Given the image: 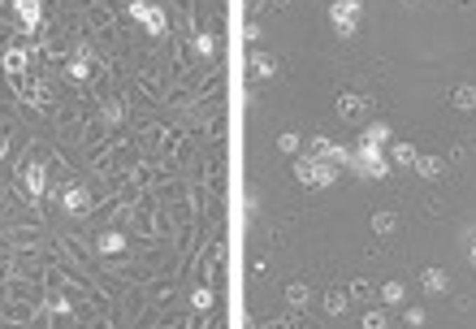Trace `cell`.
Here are the masks:
<instances>
[{
  "instance_id": "26",
  "label": "cell",
  "mask_w": 476,
  "mask_h": 329,
  "mask_svg": "<svg viewBox=\"0 0 476 329\" xmlns=\"http://www.w3.org/2000/svg\"><path fill=\"white\" fill-rule=\"evenodd\" d=\"M212 48H217V39H212V35H195V53H204V57H208Z\"/></svg>"
},
{
  "instance_id": "1",
  "label": "cell",
  "mask_w": 476,
  "mask_h": 329,
  "mask_svg": "<svg viewBox=\"0 0 476 329\" xmlns=\"http://www.w3.org/2000/svg\"><path fill=\"white\" fill-rule=\"evenodd\" d=\"M294 178L304 182V187H334L338 165L320 161V156H299V161H294Z\"/></svg>"
},
{
  "instance_id": "23",
  "label": "cell",
  "mask_w": 476,
  "mask_h": 329,
  "mask_svg": "<svg viewBox=\"0 0 476 329\" xmlns=\"http://www.w3.org/2000/svg\"><path fill=\"white\" fill-rule=\"evenodd\" d=\"M191 303H195L199 312H208V308H212V290H204V286H199V290L191 295Z\"/></svg>"
},
{
  "instance_id": "6",
  "label": "cell",
  "mask_w": 476,
  "mask_h": 329,
  "mask_svg": "<svg viewBox=\"0 0 476 329\" xmlns=\"http://www.w3.org/2000/svg\"><path fill=\"white\" fill-rule=\"evenodd\" d=\"M13 13L22 18V27H27V31H39V22H43V0H13Z\"/></svg>"
},
{
  "instance_id": "13",
  "label": "cell",
  "mask_w": 476,
  "mask_h": 329,
  "mask_svg": "<svg viewBox=\"0 0 476 329\" xmlns=\"http://www.w3.org/2000/svg\"><path fill=\"white\" fill-rule=\"evenodd\" d=\"M442 169H446L442 156H420V161H416V173H420V178H442Z\"/></svg>"
},
{
  "instance_id": "28",
  "label": "cell",
  "mask_w": 476,
  "mask_h": 329,
  "mask_svg": "<svg viewBox=\"0 0 476 329\" xmlns=\"http://www.w3.org/2000/svg\"><path fill=\"white\" fill-rule=\"evenodd\" d=\"M104 121H121V105H104Z\"/></svg>"
},
{
  "instance_id": "31",
  "label": "cell",
  "mask_w": 476,
  "mask_h": 329,
  "mask_svg": "<svg viewBox=\"0 0 476 329\" xmlns=\"http://www.w3.org/2000/svg\"><path fill=\"white\" fill-rule=\"evenodd\" d=\"M468 260H472V264H476V243H472V247H468Z\"/></svg>"
},
{
  "instance_id": "24",
  "label": "cell",
  "mask_w": 476,
  "mask_h": 329,
  "mask_svg": "<svg viewBox=\"0 0 476 329\" xmlns=\"http://www.w3.org/2000/svg\"><path fill=\"white\" fill-rule=\"evenodd\" d=\"M278 147H282V152H299V135H294V130H282V135H278Z\"/></svg>"
},
{
  "instance_id": "8",
  "label": "cell",
  "mask_w": 476,
  "mask_h": 329,
  "mask_svg": "<svg viewBox=\"0 0 476 329\" xmlns=\"http://www.w3.org/2000/svg\"><path fill=\"white\" fill-rule=\"evenodd\" d=\"M61 204H65V213H74V217H83V213H91V195H87L83 187H69V191L61 195Z\"/></svg>"
},
{
  "instance_id": "4",
  "label": "cell",
  "mask_w": 476,
  "mask_h": 329,
  "mask_svg": "<svg viewBox=\"0 0 476 329\" xmlns=\"http://www.w3.org/2000/svg\"><path fill=\"white\" fill-rule=\"evenodd\" d=\"M130 18L143 22L147 35H165V9H156L152 0H130Z\"/></svg>"
},
{
  "instance_id": "29",
  "label": "cell",
  "mask_w": 476,
  "mask_h": 329,
  "mask_svg": "<svg viewBox=\"0 0 476 329\" xmlns=\"http://www.w3.org/2000/svg\"><path fill=\"white\" fill-rule=\"evenodd\" d=\"M264 5H268V0H247V9H252V13H260Z\"/></svg>"
},
{
  "instance_id": "18",
  "label": "cell",
  "mask_w": 476,
  "mask_h": 329,
  "mask_svg": "<svg viewBox=\"0 0 476 329\" xmlns=\"http://www.w3.org/2000/svg\"><path fill=\"white\" fill-rule=\"evenodd\" d=\"M325 312H329V316H342V312H346V290H329V295H325Z\"/></svg>"
},
{
  "instance_id": "25",
  "label": "cell",
  "mask_w": 476,
  "mask_h": 329,
  "mask_svg": "<svg viewBox=\"0 0 476 329\" xmlns=\"http://www.w3.org/2000/svg\"><path fill=\"white\" fill-rule=\"evenodd\" d=\"M386 325H390L386 312H368V316H364V329H386Z\"/></svg>"
},
{
  "instance_id": "3",
  "label": "cell",
  "mask_w": 476,
  "mask_h": 329,
  "mask_svg": "<svg viewBox=\"0 0 476 329\" xmlns=\"http://www.w3.org/2000/svg\"><path fill=\"white\" fill-rule=\"evenodd\" d=\"M360 13H364L360 0H334V5H329V22L338 27L342 39H351V35L360 31Z\"/></svg>"
},
{
  "instance_id": "14",
  "label": "cell",
  "mask_w": 476,
  "mask_h": 329,
  "mask_svg": "<svg viewBox=\"0 0 476 329\" xmlns=\"http://www.w3.org/2000/svg\"><path fill=\"white\" fill-rule=\"evenodd\" d=\"M308 299H312L308 282H290L286 286V303H290V308H308Z\"/></svg>"
},
{
  "instance_id": "17",
  "label": "cell",
  "mask_w": 476,
  "mask_h": 329,
  "mask_svg": "<svg viewBox=\"0 0 476 329\" xmlns=\"http://www.w3.org/2000/svg\"><path fill=\"white\" fill-rule=\"evenodd\" d=\"M360 143H372V147H381V143H390V126H381V121H377V126H368V130L360 135Z\"/></svg>"
},
{
  "instance_id": "11",
  "label": "cell",
  "mask_w": 476,
  "mask_h": 329,
  "mask_svg": "<svg viewBox=\"0 0 476 329\" xmlns=\"http://www.w3.org/2000/svg\"><path fill=\"white\" fill-rule=\"evenodd\" d=\"M420 286L429 290V295H442V290L450 286V282H446V269H424V273H420Z\"/></svg>"
},
{
  "instance_id": "20",
  "label": "cell",
  "mask_w": 476,
  "mask_h": 329,
  "mask_svg": "<svg viewBox=\"0 0 476 329\" xmlns=\"http://www.w3.org/2000/svg\"><path fill=\"white\" fill-rule=\"evenodd\" d=\"M87 74H91V57H87V53H79V57L69 61V79H79V83H83Z\"/></svg>"
},
{
  "instance_id": "9",
  "label": "cell",
  "mask_w": 476,
  "mask_h": 329,
  "mask_svg": "<svg viewBox=\"0 0 476 329\" xmlns=\"http://www.w3.org/2000/svg\"><path fill=\"white\" fill-rule=\"evenodd\" d=\"M27 65H31V57L22 53V48H9V53H5V74H9V79H22Z\"/></svg>"
},
{
  "instance_id": "15",
  "label": "cell",
  "mask_w": 476,
  "mask_h": 329,
  "mask_svg": "<svg viewBox=\"0 0 476 329\" xmlns=\"http://www.w3.org/2000/svg\"><path fill=\"white\" fill-rule=\"evenodd\" d=\"M390 156H394V165H416V161H420V152H416L412 143H394V147H390Z\"/></svg>"
},
{
  "instance_id": "32",
  "label": "cell",
  "mask_w": 476,
  "mask_h": 329,
  "mask_svg": "<svg viewBox=\"0 0 476 329\" xmlns=\"http://www.w3.org/2000/svg\"><path fill=\"white\" fill-rule=\"evenodd\" d=\"M273 5H290V0H273Z\"/></svg>"
},
{
  "instance_id": "2",
  "label": "cell",
  "mask_w": 476,
  "mask_h": 329,
  "mask_svg": "<svg viewBox=\"0 0 476 329\" xmlns=\"http://www.w3.org/2000/svg\"><path fill=\"white\" fill-rule=\"evenodd\" d=\"M351 165H355L360 178H386L390 173V161L381 156V147H372V143H360L351 152Z\"/></svg>"
},
{
  "instance_id": "22",
  "label": "cell",
  "mask_w": 476,
  "mask_h": 329,
  "mask_svg": "<svg viewBox=\"0 0 476 329\" xmlns=\"http://www.w3.org/2000/svg\"><path fill=\"white\" fill-rule=\"evenodd\" d=\"M403 295H407L403 282H386V286H381V299H386V303H403Z\"/></svg>"
},
{
  "instance_id": "7",
  "label": "cell",
  "mask_w": 476,
  "mask_h": 329,
  "mask_svg": "<svg viewBox=\"0 0 476 329\" xmlns=\"http://www.w3.org/2000/svg\"><path fill=\"white\" fill-rule=\"evenodd\" d=\"M338 113H342L346 121H360V117L368 113V100L355 95V91H346V95H338Z\"/></svg>"
},
{
  "instance_id": "19",
  "label": "cell",
  "mask_w": 476,
  "mask_h": 329,
  "mask_svg": "<svg viewBox=\"0 0 476 329\" xmlns=\"http://www.w3.org/2000/svg\"><path fill=\"white\" fill-rule=\"evenodd\" d=\"M121 247H126V234H117V230H109L104 239H100V251H104V256H117Z\"/></svg>"
},
{
  "instance_id": "30",
  "label": "cell",
  "mask_w": 476,
  "mask_h": 329,
  "mask_svg": "<svg viewBox=\"0 0 476 329\" xmlns=\"http://www.w3.org/2000/svg\"><path fill=\"white\" fill-rule=\"evenodd\" d=\"M268 329H290V321H273V325H268Z\"/></svg>"
},
{
  "instance_id": "10",
  "label": "cell",
  "mask_w": 476,
  "mask_h": 329,
  "mask_svg": "<svg viewBox=\"0 0 476 329\" xmlns=\"http://www.w3.org/2000/svg\"><path fill=\"white\" fill-rule=\"evenodd\" d=\"M22 182H27V191H31V195H43V182H48L43 165H39V161H31V165H27V173H22Z\"/></svg>"
},
{
  "instance_id": "12",
  "label": "cell",
  "mask_w": 476,
  "mask_h": 329,
  "mask_svg": "<svg viewBox=\"0 0 476 329\" xmlns=\"http://www.w3.org/2000/svg\"><path fill=\"white\" fill-rule=\"evenodd\" d=\"M252 74H256V79H273V74H278V57L256 53V57H252Z\"/></svg>"
},
{
  "instance_id": "16",
  "label": "cell",
  "mask_w": 476,
  "mask_h": 329,
  "mask_svg": "<svg viewBox=\"0 0 476 329\" xmlns=\"http://www.w3.org/2000/svg\"><path fill=\"white\" fill-rule=\"evenodd\" d=\"M450 100H455V109H463V113H472L476 109V87H455V95H450Z\"/></svg>"
},
{
  "instance_id": "27",
  "label": "cell",
  "mask_w": 476,
  "mask_h": 329,
  "mask_svg": "<svg viewBox=\"0 0 476 329\" xmlns=\"http://www.w3.org/2000/svg\"><path fill=\"white\" fill-rule=\"evenodd\" d=\"M403 321H407V325H424V308H407Z\"/></svg>"
},
{
  "instance_id": "21",
  "label": "cell",
  "mask_w": 476,
  "mask_h": 329,
  "mask_svg": "<svg viewBox=\"0 0 476 329\" xmlns=\"http://www.w3.org/2000/svg\"><path fill=\"white\" fill-rule=\"evenodd\" d=\"M394 225H398V217H394V213H377V217H372V230H377V234H390Z\"/></svg>"
},
{
  "instance_id": "5",
  "label": "cell",
  "mask_w": 476,
  "mask_h": 329,
  "mask_svg": "<svg viewBox=\"0 0 476 329\" xmlns=\"http://www.w3.org/2000/svg\"><path fill=\"white\" fill-rule=\"evenodd\" d=\"M312 156L329 161V165H346V161H351V152H346L342 143H334V139H325V135H312Z\"/></svg>"
}]
</instances>
